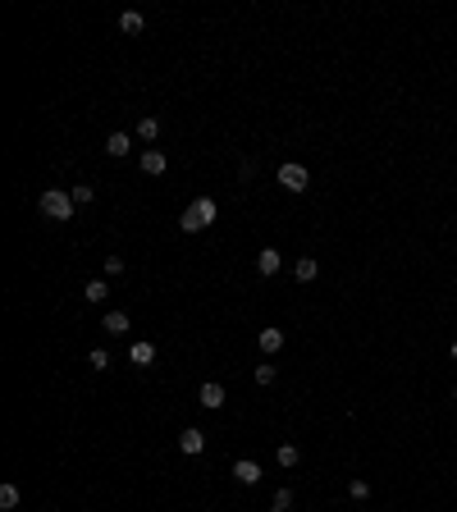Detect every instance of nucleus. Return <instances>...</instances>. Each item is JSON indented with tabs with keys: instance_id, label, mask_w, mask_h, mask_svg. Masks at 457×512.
<instances>
[{
	"instance_id": "obj_10",
	"label": "nucleus",
	"mask_w": 457,
	"mask_h": 512,
	"mask_svg": "<svg viewBox=\"0 0 457 512\" xmlns=\"http://www.w3.org/2000/svg\"><path fill=\"white\" fill-rule=\"evenodd\" d=\"M165 165H169V160H165V151H156V147H147V151H142V174H165Z\"/></svg>"
},
{
	"instance_id": "obj_22",
	"label": "nucleus",
	"mask_w": 457,
	"mask_h": 512,
	"mask_svg": "<svg viewBox=\"0 0 457 512\" xmlns=\"http://www.w3.org/2000/svg\"><path fill=\"white\" fill-rule=\"evenodd\" d=\"M274 508H283V512L293 508V490H288V485H279V490H274Z\"/></svg>"
},
{
	"instance_id": "obj_25",
	"label": "nucleus",
	"mask_w": 457,
	"mask_h": 512,
	"mask_svg": "<svg viewBox=\"0 0 457 512\" xmlns=\"http://www.w3.org/2000/svg\"><path fill=\"white\" fill-rule=\"evenodd\" d=\"M453 361H457V343H453Z\"/></svg>"
},
{
	"instance_id": "obj_27",
	"label": "nucleus",
	"mask_w": 457,
	"mask_h": 512,
	"mask_svg": "<svg viewBox=\"0 0 457 512\" xmlns=\"http://www.w3.org/2000/svg\"><path fill=\"white\" fill-rule=\"evenodd\" d=\"M270 512H283V508H270Z\"/></svg>"
},
{
	"instance_id": "obj_4",
	"label": "nucleus",
	"mask_w": 457,
	"mask_h": 512,
	"mask_svg": "<svg viewBox=\"0 0 457 512\" xmlns=\"http://www.w3.org/2000/svg\"><path fill=\"white\" fill-rule=\"evenodd\" d=\"M197 403L206 407V412H219V407H224V384H219V380H206L201 389H197Z\"/></svg>"
},
{
	"instance_id": "obj_9",
	"label": "nucleus",
	"mask_w": 457,
	"mask_h": 512,
	"mask_svg": "<svg viewBox=\"0 0 457 512\" xmlns=\"http://www.w3.org/2000/svg\"><path fill=\"white\" fill-rule=\"evenodd\" d=\"M128 361H133V366H151V361H156V343H147V338L128 343Z\"/></svg>"
},
{
	"instance_id": "obj_21",
	"label": "nucleus",
	"mask_w": 457,
	"mask_h": 512,
	"mask_svg": "<svg viewBox=\"0 0 457 512\" xmlns=\"http://www.w3.org/2000/svg\"><path fill=\"white\" fill-rule=\"evenodd\" d=\"M88 366H97V371H110V352L92 348V352H88Z\"/></svg>"
},
{
	"instance_id": "obj_12",
	"label": "nucleus",
	"mask_w": 457,
	"mask_h": 512,
	"mask_svg": "<svg viewBox=\"0 0 457 512\" xmlns=\"http://www.w3.org/2000/svg\"><path fill=\"white\" fill-rule=\"evenodd\" d=\"M274 462H279L283 471L297 467V462H302V448H297V444H279V448H274Z\"/></svg>"
},
{
	"instance_id": "obj_15",
	"label": "nucleus",
	"mask_w": 457,
	"mask_h": 512,
	"mask_svg": "<svg viewBox=\"0 0 457 512\" xmlns=\"http://www.w3.org/2000/svg\"><path fill=\"white\" fill-rule=\"evenodd\" d=\"M138 138L156 142V138H160V119H156V115H142V119H138Z\"/></svg>"
},
{
	"instance_id": "obj_18",
	"label": "nucleus",
	"mask_w": 457,
	"mask_h": 512,
	"mask_svg": "<svg viewBox=\"0 0 457 512\" xmlns=\"http://www.w3.org/2000/svg\"><path fill=\"white\" fill-rule=\"evenodd\" d=\"M69 197H74V206H88L92 197H97V188H92V183H74V188H69Z\"/></svg>"
},
{
	"instance_id": "obj_19",
	"label": "nucleus",
	"mask_w": 457,
	"mask_h": 512,
	"mask_svg": "<svg viewBox=\"0 0 457 512\" xmlns=\"http://www.w3.org/2000/svg\"><path fill=\"white\" fill-rule=\"evenodd\" d=\"M348 494H352V499H357V503H361V499H370V480L352 476V480H348Z\"/></svg>"
},
{
	"instance_id": "obj_17",
	"label": "nucleus",
	"mask_w": 457,
	"mask_h": 512,
	"mask_svg": "<svg viewBox=\"0 0 457 512\" xmlns=\"http://www.w3.org/2000/svg\"><path fill=\"white\" fill-rule=\"evenodd\" d=\"M106 334H128V311H110V316H106Z\"/></svg>"
},
{
	"instance_id": "obj_26",
	"label": "nucleus",
	"mask_w": 457,
	"mask_h": 512,
	"mask_svg": "<svg viewBox=\"0 0 457 512\" xmlns=\"http://www.w3.org/2000/svg\"><path fill=\"white\" fill-rule=\"evenodd\" d=\"M453 403H457V389H453Z\"/></svg>"
},
{
	"instance_id": "obj_23",
	"label": "nucleus",
	"mask_w": 457,
	"mask_h": 512,
	"mask_svg": "<svg viewBox=\"0 0 457 512\" xmlns=\"http://www.w3.org/2000/svg\"><path fill=\"white\" fill-rule=\"evenodd\" d=\"M274 375H279V366H270V361L256 366V384H274Z\"/></svg>"
},
{
	"instance_id": "obj_6",
	"label": "nucleus",
	"mask_w": 457,
	"mask_h": 512,
	"mask_svg": "<svg viewBox=\"0 0 457 512\" xmlns=\"http://www.w3.org/2000/svg\"><path fill=\"white\" fill-rule=\"evenodd\" d=\"M178 448H183L188 458H197V453H201V448H206V435H201V430H197V425H188L183 435H178Z\"/></svg>"
},
{
	"instance_id": "obj_3",
	"label": "nucleus",
	"mask_w": 457,
	"mask_h": 512,
	"mask_svg": "<svg viewBox=\"0 0 457 512\" xmlns=\"http://www.w3.org/2000/svg\"><path fill=\"white\" fill-rule=\"evenodd\" d=\"M306 165H297V160H288V165H279V188L283 192H306Z\"/></svg>"
},
{
	"instance_id": "obj_14",
	"label": "nucleus",
	"mask_w": 457,
	"mask_h": 512,
	"mask_svg": "<svg viewBox=\"0 0 457 512\" xmlns=\"http://www.w3.org/2000/svg\"><path fill=\"white\" fill-rule=\"evenodd\" d=\"M83 297H88L92 306H101V302H106V297H110V283H106V279H88V288H83Z\"/></svg>"
},
{
	"instance_id": "obj_20",
	"label": "nucleus",
	"mask_w": 457,
	"mask_h": 512,
	"mask_svg": "<svg viewBox=\"0 0 457 512\" xmlns=\"http://www.w3.org/2000/svg\"><path fill=\"white\" fill-rule=\"evenodd\" d=\"M0 508H5V512L19 508V490H14V485H0Z\"/></svg>"
},
{
	"instance_id": "obj_8",
	"label": "nucleus",
	"mask_w": 457,
	"mask_h": 512,
	"mask_svg": "<svg viewBox=\"0 0 457 512\" xmlns=\"http://www.w3.org/2000/svg\"><path fill=\"white\" fill-rule=\"evenodd\" d=\"M133 151V138H128V133H110V138H106V156H115V160H124V156H128Z\"/></svg>"
},
{
	"instance_id": "obj_7",
	"label": "nucleus",
	"mask_w": 457,
	"mask_h": 512,
	"mask_svg": "<svg viewBox=\"0 0 457 512\" xmlns=\"http://www.w3.org/2000/svg\"><path fill=\"white\" fill-rule=\"evenodd\" d=\"M233 480H238V485H261V467L247 462V458H238L233 462Z\"/></svg>"
},
{
	"instance_id": "obj_24",
	"label": "nucleus",
	"mask_w": 457,
	"mask_h": 512,
	"mask_svg": "<svg viewBox=\"0 0 457 512\" xmlns=\"http://www.w3.org/2000/svg\"><path fill=\"white\" fill-rule=\"evenodd\" d=\"M106 274H124V256H106Z\"/></svg>"
},
{
	"instance_id": "obj_16",
	"label": "nucleus",
	"mask_w": 457,
	"mask_h": 512,
	"mask_svg": "<svg viewBox=\"0 0 457 512\" xmlns=\"http://www.w3.org/2000/svg\"><path fill=\"white\" fill-rule=\"evenodd\" d=\"M293 274H297V279H302V283H311V279H316V274H320V261H316V256H302V261L293 265Z\"/></svg>"
},
{
	"instance_id": "obj_2",
	"label": "nucleus",
	"mask_w": 457,
	"mask_h": 512,
	"mask_svg": "<svg viewBox=\"0 0 457 512\" xmlns=\"http://www.w3.org/2000/svg\"><path fill=\"white\" fill-rule=\"evenodd\" d=\"M37 210H42L46 220H74V197L65 192V188H46L42 192V201H37Z\"/></svg>"
},
{
	"instance_id": "obj_13",
	"label": "nucleus",
	"mask_w": 457,
	"mask_h": 512,
	"mask_svg": "<svg viewBox=\"0 0 457 512\" xmlns=\"http://www.w3.org/2000/svg\"><path fill=\"white\" fill-rule=\"evenodd\" d=\"M142 28H147V19H142V14H138V10H124V14H119V33H128V37H138V33H142Z\"/></svg>"
},
{
	"instance_id": "obj_1",
	"label": "nucleus",
	"mask_w": 457,
	"mask_h": 512,
	"mask_svg": "<svg viewBox=\"0 0 457 512\" xmlns=\"http://www.w3.org/2000/svg\"><path fill=\"white\" fill-rule=\"evenodd\" d=\"M215 215H219L215 201H210V197H197L192 206L178 215V229H183V233H201V229H210V224H215Z\"/></svg>"
},
{
	"instance_id": "obj_11",
	"label": "nucleus",
	"mask_w": 457,
	"mask_h": 512,
	"mask_svg": "<svg viewBox=\"0 0 457 512\" xmlns=\"http://www.w3.org/2000/svg\"><path fill=\"white\" fill-rule=\"evenodd\" d=\"M256 343H261V352H270V357H274V352H279V348H283V329H274V325H265V329H261V334H256Z\"/></svg>"
},
{
	"instance_id": "obj_5",
	"label": "nucleus",
	"mask_w": 457,
	"mask_h": 512,
	"mask_svg": "<svg viewBox=\"0 0 457 512\" xmlns=\"http://www.w3.org/2000/svg\"><path fill=\"white\" fill-rule=\"evenodd\" d=\"M279 265H283L279 247H261V251H256V270H261V274H279Z\"/></svg>"
}]
</instances>
